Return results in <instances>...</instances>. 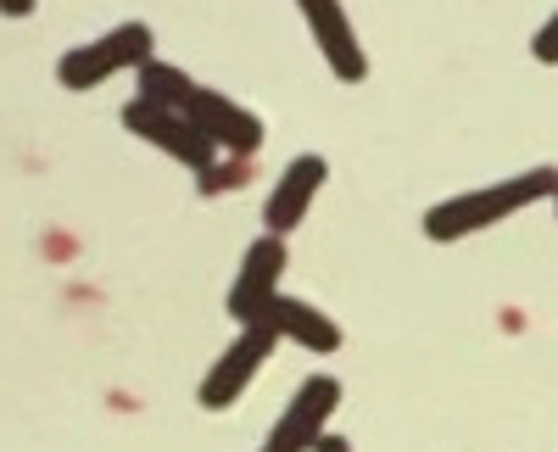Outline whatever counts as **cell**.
Returning a JSON list of instances; mask_svg holds the SVG:
<instances>
[{
    "mask_svg": "<svg viewBox=\"0 0 558 452\" xmlns=\"http://www.w3.org/2000/svg\"><path fill=\"white\" fill-rule=\"evenodd\" d=\"M134 96L157 101V107H173L179 118H191L223 157L252 162L263 151V141H268V129H263V118L252 107H241L235 96H223V89H213V84H196L173 62H146L140 68L134 73Z\"/></svg>",
    "mask_w": 558,
    "mask_h": 452,
    "instance_id": "obj_1",
    "label": "cell"
},
{
    "mask_svg": "<svg viewBox=\"0 0 558 452\" xmlns=\"http://www.w3.org/2000/svg\"><path fill=\"white\" fill-rule=\"evenodd\" d=\"M558 196V168H531V173H514V179H497V185H481V191H463V196H447L425 212V235L430 241H463V235H481V230H497L502 218H514L536 201Z\"/></svg>",
    "mask_w": 558,
    "mask_h": 452,
    "instance_id": "obj_2",
    "label": "cell"
},
{
    "mask_svg": "<svg viewBox=\"0 0 558 452\" xmlns=\"http://www.w3.org/2000/svg\"><path fill=\"white\" fill-rule=\"evenodd\" d=\"M151 51H157L151 23H118L101 39H84V45H73V51H62L57 84L62 89H101L118 73H140L146 62H157Z\"/></svg>",
    "mask_w": 558,
    "mask_h": 452,
    "instance_id": "obj_3",
    "label": "cell"
},
{
    "mask_svg": "<svg viewBox=\"0 0 558 452\" xmlns=\"http://www.w3.org/2000/svg\"><path fill=\"white\" fill-rule=\"evenodd\" d=\"M123 129L134 134V141L157 146L162 157H173L179 168H191L196 179H207V173L223 162V151L207 141V134H202L191 118H179L173 107H157V101H140V96H129V101H123Z\"/></svg>",
    "mask_w": 558,
    "mask_h": 452,
    "instance_id": "obj_4",
    "label": "cell"
},
{
    "mask_svg": "<svg viewBox=\"0 0 558 452\" xmlns=\"http://www.w3.org/2000/svg\"><path fill=\"white\" fill-rule=\"evenodd\" d=\"M274 346H279V330L263 319V325H246V330H235V341H229L223 352H218V364L202 375V391H196V402L207 414H223V408H235V402L246 396V386L263 375V364L274 357Z\"/></svg>",
    "mask_w": 558,
    "mask_h": 452,
    "instance_id": "obj_5",
    "label": "cell"
},
{
    "mask_svg": "<svg viewBox=\"0 0 558 452\" xmlns=\"http://www.w3.org/2000/svg\"><path fill=\"white\" fill-rule=\"evenodd\" d=\"M336 408H341V380L336 375H307L296 386V396L279 408V419H274V430L263 436L257 452H313L324 436H330L324 425H330Z\"/></svg>",
    "mask_w": 558,
    "mask_h": 452,
    "instance_id": "obj_6",
    "label": "cell"
},
{
    "mask_svg": "<svg viewBox=\"0 0 558 452\" xmlns=\"http://www.w3.org/2000/svg\"><path fill=\"white\" fill-rule=\"evenodd\" d=\"M286 262H291V252H286V241H279V235H257V241L246 246L241 274H235V285H229V296H223L235 330L263 325L268 307L286 296V291H279V280H286Z\"/></svg>",
    "mask_w": 558,
    "mask_h": 452,
    "instance_id": "obj_7",
    "label": "cell"
},
{
    "mask_svg": "<svg viewBox=\"0 0 558 452\" xmlns=\"http://www.w3.org/2000/svg\"><path fill=\"white\" fill-rule=\"evenodd\" d=\"M324 179H330V162H324L318 151H302L286 162V173L274 179V191L263 201V230L286 241L291 230H302V218L313 212L318 191H324Z\"/></svg>",
    "mask_w": 558,
    "mask_h": 452,
    "instance_id": "obj_8",
    "label": "cell"
},
{
    "mask_svg": "<svg viewBox=\"0 0 558 452\" xmlns=\"http://www.w3.org/2000/svg\"><path fill=\"white\" fill-rule=\"evenodd\" d=\"M296 12H302V23H307V34H313V45H318L324 68H330L341 84H357V78L368 73V57H363L357 28H352V17H347L341 0H296Z\"/></svg>",
    "mask_w": 558,
    "mask_h": 452,
    "instance_id": "obj_9",
    "label": "cell"
},
{
    "mask_svg": "<svg viewBox=\"0 0 558 452\" xmlns=\"http://www.w3.org/2000/svg\"><path fill=\"white\" fill-rule=\"evenodd\" d=\"M268 325L279 330V341H291V346H302V352H313V357L341 352V325H336L324 307L302 302V296H279V302L268 307Z\"/></svg>",
    "mask_w": 558,
    "mask_h": 452,
    "instance_id": "obj_10",
    "label": "cell"
},
{
    "mask_svg": "<svg viewBox=\"0 0 558 452\" xmlns=\"http://www.w3.org/2000/svg\"><path fill=\"white\" fill-rule=\"evenodd\" d=\"M252 173V162H241V157H223L207 179H202V196H223V191H241V179Z\"/></svg>",
    "mask_w": 558,
    "mask_h": 452,
    "instance_id": "obj_11",
    "label": "cell"
},
{
    "mask_svg": "<svg viewBox=\"0 0 558 452\" xmlns=\"http://www.w3.org/2000/svg\"><path fill=\"white\" fill-rule=\"evenodd\" d=\"M531 57H536V62H547V68L558 62V12H553V17L536 28V39H531Z\"/></svg>",
    "mask_w": 558,
    "mask_h": 452,
    "instance_id": "obj_12",
    "label": "cell"
},
{
    "mask_svg": "<svg viewBox=\"0 0 558 452\" xmlns=\"http://www.w3.org/2000/svg\"><path fill=\"white\" fill-rule=\"evenodd\" d=\"M0 17H34V0H0Z\"/></svg>",
    "mask_w": 558,
    "mask_h": 452,
    "instance_id": "obj_13",
    "label": "cell"
},
{
    "mask_svg": "<svg viewBox=\"0 0 558 452\" xmlns=\"http://www.w3.org/2000/svg\"><path fill=\"white\" fill-rule=\"evenodd\" d=\"M313 452H352V441H347V436H324Z\"/></svg>",
    "mask_w": 558,
    "mask_h": 452,
    "instance_id": "obj_14",
    "label": "cell"
},
{
    "mask_svg": "<svg viewBox=\"0 0 558 452\" xmlns=\"http://www.w3.org/2000/svg\"><path fill=\"white\" fill-rule=\"evenodd\" d=\"M553 212H558V196H553Z\"/></svg>",
    "mask_w": 558,
    "mask_h": 452,
    "instance_id": "obj_15",
    "label": "cell"
}]
</instances>
